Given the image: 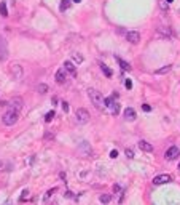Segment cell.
Segmentation results:
<instances>
[{
  "label": "cell",
  "instance_id": "1",
  "mask_svg": "<svg viewBox=\"0 0 180 205\" xmlns=\"http://www.w3.org/2000/svg\"><path fill=\"white\" fill-rule=\"evenodd\" d=\"M88 96H89V99H91L92 106H94L97 111L104 112V111H105V104H104V96H102V93L97 91V90L89 88L88 90Z\"/></svg>",
  "mask_w": 180,
  "mask_h": 205
},
{
  "label": "cell",
  "instance_id": "2",
  "mask_svg": "<svg viewBox=\"0 0 180 205\" xmlns=\"http://www.w3.org/2000/svg\"><path fill=\"white\" fill-rule=\"evenodd\" d=\"M18 119H19V112H16V111H11V109H8L7 112L3 114V117H2V122H3L5 125H8V127H11V125H15L18 122Z\"/></svg>",
  "mask_w": 180,
  "mask_h": 205
},
{
  "label": "cell",
  "instance_id": "3",
  "mask_svg": "<svg viewBox=\"0 0 180 205\" xmlns=\"http://www.w3.org/2000/svg\"><path fill=\"white\" fill-rule=\"evenodd\" d=\"M75 117H76V122L78 124H88L89 122V112H88V109H84V108H78L76 109V112H75Z\"/></svg>",
  "mask_w": 180,
  "mask_h": 205
},
{
  "label": "cell",
  "instance_id": "4",
  "mask_svg": "<svg viewBox=\"0 0 180 205\" xmlns=\"http://www.w3.org/2000/svg\"><path fill=\"white\" fill-rule=\"evenodd\" d=\"M8 59V43L3 37H0V61Z\"/></svg>",
  "mask_w": 180,
  "mask_h": 205
},
{
  "label": "cell",
  "instance_id": "5",
  "mask_svg": "<svg viewBox=\"0 0 180 205\" xmlns=\"http://www.w3.org/2000/svg\"><path fill=\"white\" fill-rule=\"evenodd\" d=\"M179 156H180V149L177 148V146H172V148H169L167 151H166V154H164L166 160H175Z\"/></svg>",
  "mask_w": 180,
  "mask_h": 205
},
{
  "label": "cell",
  "instance_id": "6",
  "mask_svg": "<svg viewBox=\"0 0 180 205\" xmlns=\"http://www.w3.org/2000/svg\"><path fill=\"white\" fill-rule=\"evenodd\" d=\"M10 72H11L13 79H16V80H19L21 77H22V74H24L22 72V67H21L19 64H16V63L10 66Z\"/></svg>",
  "mask_w": 180,
  "mask_h": 205
},
{
  "label": "cell",
  "instance_id": "7",
  "mask_svg": "<svg viewBox=\"0 0 180 205\" xmlns=\"http://www.w3.org/2000/svg\"><path fill=\"white\" fill-rule=\"evenodd\" d=\"M126 40L132 45H137L140 42V34L136 31H129V32H126Z\"/></svg>",
  "mask_w": 180,
  "mask_h": 205
},
{
  "label": "cell",
  "instance_id": "8",
  "mask_svg": "<svg viewBox=\"0 0 180 205\" xmlns=\"http://www.w3.org/2000/svg\"><path fill=\"white\" fill-rule=\"evenodd\" d=\"M172 178L169 176V175H158V176L153 178V184L160 186V184H166V183H169Z\"/></svg>",
  "mask_w": 180,
  "mask_h": 205
},
{
  "label": "cell",
  "instance_id": "9",
  "mask_svg": "<svg viewBox=\"0 0 180 205\" xmlns=\"http://www.w3.org/2000/svg\"><path fill=\"white\" fill-rule=\"evenodd\" d=\"M156 34H158L160 37H164V39H171V37H174V34H172L171 27H158Z\"/></svg>",
  "mask_w": 180,
  "mask_h": 205
},
{
  "label": "cell",
  "instance_id": "10",
  "mask_svg": "<svg viewBox=\"0 0 180 205\" xmlns=\"http://www.w3.org/2000/svg\"><path fill=\"white\" fill-rule=\"evenodd\" d=\"M8 106H10V109H11V111H16V112H19L21 109H22V99H21V98H15V99H13Z\"/></svg>",
  "mask_w": 180,
  "mask_h": 205
},
{
  "label": "cell",
  "instance_id": "11",
  "mask_svg": "<svg viewBox=\"0 0 180 205\" xmlns=\"http://www.w3.org/2000/svg\"><path fill=\"white\" fill-rule=\"evenodd\" d=\"M64 71H67L72 77H76V67H75V64H73L72 61H65L64 63Z\"/></svg>",
  "mask_w": 180,
  "mask_h": 205
},
{
  "label": "cell",
  "instance_id": "12",
  "mask_svg": "<svg viewBox=\"0 0 180 205\" xmlns=\"http://www.w3.org/2000/svg\"><path fill=\"white\" fill-rule=\"evenodd\" d=\"M54 79H56V82L57 83H65V80H67V75H65V72H64V69H59L56 72V75H54Z\"/></svg>",
  "mask_w": 180,
  "mask_h": 205
},
{
  "label": "cell",
  "instance_id": "13",
  "mask_svg": "<svg viewBox=\"0 0 180 205\" xmlns=\"http://www.w3.org/2000/svg\"><path fill=\"white\" fill-rule=\"evenodd\" d=\"M136 111H134V109L132 108H126L124 109V119H126V120H136Z\"/></svg>",
  "mask_w": 180,
  "mask_h": 205
},
{
  "label": "cell",
  "instance_id": "14",
  "mask_svg": "<svg viewBox=\"0 0 180 205\" xmlns=\"http://www.w3.org/2000/svg\"><path fill=\"white\" fill-rule=\"evenodd\" d=\"M139 148H140V151H144V152H152L153 151V146L150 144V143H147V141H139Z\"/></svg>",
  "mask_w": 180,
  "mask_h": 205
},
{
  "label": "cell",
  "instance_id": "15",
  "mask_svg": "<svg viewBox=\"0 0 180 205\" xmlns=\"http://www.w3.org/2000/svg\"><path fill=\"white\" fill-rule=\"evenodd\" d=\"M115 59L118 61V64L121 66V69H123V71H131V64H129V63H126L124 59H121V58L116 56V55H115Z\"/></svg>",
  "mask_w": 180,
  "mask_h": 205
},
{
  "label": "cell",
  "instance_id": "16",
  "mask_svg": "<svg viewBox=\"0 0 180 205\" xmlns=\"http://www.w3.org/2000/svg\"><path fill=\"white\" fill-rule=\"evenodd\" d=\"M171 69H172V66H171V64H167V66H163V67L156 69V71H155V74H156V75H163V74H167V72H171Z\"/></svg>",
  "mask_w": 180,
  "mask_h": 205
},
{
  "label": "cell",
  "instance_id": "17",
  "mask_svg": "<svg viewBox=\"0 0 180 205\" xmlns=\"http://www.w3.org/2000/svg\"><path fill=\"white\" fill-rule=\"evenodd\" d=\"M70 0H61V5H59V10L61 11H65V10H69L70 8Z\"/></svg>",
  "mask_w": 180,
  "mask_h": 205
},
{
  "label": "cell",
  "instance_id": "18",
  "mask_svg": "<svg viewBox=\"0 0 180 205\" xmlns=\"http://www.w3.org/2000/svg\"><path fill=\"white\" fill-rule=\"evenodd\" d=\"M0 15H2L3 18L8 16V8H7V3H5V2H2V3H0Z\"/></svg>",
  "mask_w": 180,
  "mask_h": 205
},
{
  "label": "cell",
  "instance_id": "19",
  "mask_svg": "<svg viewBox=\"0 0 180 205\" xmlns=\"http://www.w3.org/2000/svg\"><path fill=\"white\" fill-rule=\"evenodd\" d=\"M100 69H102V72H104L107 77H112V75H113V71H112L110 67H107L105 64H100Z\"/></svg>",
  "mask_w": 180,
  "mask_h": 205
},
{
  "label": "cell",
  "instance_id": "20",
  "mask_svg": "<svg viewBox=\"0 0 180 205\" xmlns=\"http://www.w3.org/2000/svg\"><path fill=\"white\" fill-rule=\"evenodd\" d=\"M48 90H49V88H48V85H46V83H40L38 87H37V91L42 93V95H43V93H46Z\"/></svg>",
  "mask_w": 180,
  "mask_h": 205
},
{
  "label": "cell",
  "instance_id": "21",
  "mask_svg": "<svg viewBox=\"0 0 180 205\" xmlns=\"http://www.w3.org/2000/svg\"><path fill=\"white\" fill-rule=\"evenodd\" d=\"M99 200L102 202V204H108V202L112 200V196H108V194H102V196L99 197Z\"/></svg>",
  "mask_w": 180,
  "mask_h": 205
},
{
  "label": "cell",
  "instance_id": "22",
  "mask_svg": "<svg viewBox=\"0 0 180 205\" xmlns=\"http://www.w3.org/2000/svg\"><path fill=\"white\" fill-rule=\"evenodd\" d=\"M110 109H112L113 116H118V112H120V104H118V103H113V104L110 106Z\"/></svg>",
  "mask_w": 180,
  "mask_h": 205
},
{
  "label": "cell",
  "instance_id": "23",
  "mask_svg": "<svg viewBox=\"0 0 180 205\" xmlns=\"http://www.w3.org/2000/svg\"><path fill=\"white\" fill-rule=\"evenodd\" d=\"M104 104L105 108H110L113 104V96H108V98H104Z\"/></svg>",
  "mask_w": 180,
  "mask_h": 205
},
{
  "label": "cell",
  "instance_id": "24",
  "mask_svg": "<svg viewBox=\"0 0 180 205\" xmlns=\"http://www.w3.org/2000/svg\"><path fill=\"white\" fill-rule=\"evenodd\" d=\"M54 116H56V114H54V111H49V112L46 114V116H45V122H51Z\"/></svg>",
  "mask_w": 180,
  "mask_h": 205
},
{
  "label": "cell",
  "instance_id": "25",
  "mask_svg": "<svg viewBox=\"0 0 180 205\" xmlns=\"http://www.w3.org/2000/svg\"><path fill=\"white\" fill-rule=\"evenodd\" d=\"M56 191H57V189H56V188H53V189H49L48 192L45 194V200H46V199H49V197H51V196H53V194L56 192Z\"/></svg>",
  "mask_w": 180,
  "mask_h": 205
},
{
  "label": "cell",
  "instance_id": "26",
  "mask_svg": "<svg viewBox=\"0 0 180 205\" xmlns=\"http://www.w3.org/2000/svg\"><path fill=\"white\" fill-rule=\"evenodd\" d=\"M73 59H75L76 63H83V56H81V55H76V53L73 55Z\"/></svg>",
  "mask_w": 180,
  "mask_h": 205
},
{
  "label": "cell",
  "instance_id": "27",
  "mask_svg": "<svg viewBox=\"0 0 180 205\" xmlns=\"http://www.w3.org/2000/svg\"><path fill=\"white\" fill-rule=\"evenodd\" d=\"M142 111H144V112H150V111H152V106H148V104H142Z\"/></svg>",
  "mask_w": 180,
  "mask_h": 205
},
{
  "label": "cell",
  "instance_id": "28",
  "mask_svg": "<svg viewBox=\"0 0 180 205\" xmlns=\"http://www.w3.org/2000/svg\"><path fill=\"white\" fill-rule=\"evenodd\" d=\"M27 197H29V191L26 189L24 192H22V196H21V200H22V202H24V200H27Z\"/></svg>",
  "mask_w": 180,
  "mask_h": 205
},
{
  "label": "cell",
  "instance_id": "29",
  "mask_svg": "<svg viewBox=\"0 0 180 205\" xmlns=\"http://www.w3.org/2000/svg\"><path fill=\"white\" fill-rule=\"evenodd\" d=\"M124 85H126V88H128V90H131V88H132V82H131V79H128V80L124 82Z\"/></svg>",
  "mask_w": 180,
  "mask_h": 205
},
{
  "label": "cell",
  "instance_id": "30",
  "mask_svg": "<svg viewBox=\"0 0 180 205\" xmlns=\"http://www.w3.org/2000/svg\"><path fill=\"white\" fill-rule=\"evenodd\" d=\"M126 156H128L129 159H134V152H132L131 149H126Z\"/></svg>",
  "mask_w": 180,
  "mask_h": 205
},
{
  "label": "cell",
  "instance_id": "31",
  "mask_svg": "<svg viewBox=\"0 0 180 205\" xmlns=\"http://www.w3.org/2000/svg\"><path fill=\"white\" fill-rule=\"evenodd\" d=\"M120 191H121L120 184H113V192H120Z\"/></svg>",
  "mask_w": 180,
  "mask_h": 205
},
{
  "label": "cell",
  "instance_id": "32",
  "mask_svg": "<svg viewBox=\"0 0 180 205\" xmlns=\"http://www.w3.org/2000/svg\"><path fill=\"white\" fill-rule=\"evenodd\" d=\"M110 157H112V159H116V157H118V151H115V149H113L112 152H110Z\"/></svg>",
  "mask_w": 180,
  "mask_h": 205
},
{
  "label": "cell",
  "instance_id": "33",
  "mask_svg": "<svg viewBox=\"0 0 180 205\" xmlns=\"http://www.w3.org/2000/svg\"><path fill=\"white\" fill-rule=\"evenodd\" d=\"M62 109H64L65 112H67V111H69V104H67V103H65V101H62Z\"/></svg>",
  "mask_w": 180,
  "mask_h": 205
},
{
  "label": "cell",
  "instance_id": "34",
  "mask_svg": "<svg viewBox=\"0 0 180 205\" xmlns=\"http://www.w3.org/2000/svg\"><path fill=\"white\" fill-rule=\"evenodd\" d=\"M65 197H73V194L70 192V191H67V192H65Z\"/></svg>",
  "mask_w": 180,
  "mask_h": 205
},
{
  "label": "cell",
  "instance_id": "35",
  "mask_svg": "<svg viewBox=\"0 0 180 205\" xmlns=\"http://www.w3.org/2000/svg\"><path fill=\"white\" fill-rule=\"evenodd\" d=\"M2 167H3V164H2V160H0V170H2Z\"/></svg>",
  "mask_w": 180,
  "mask_h": 205
},
{
  "label": "cell",
  "instance_id": "36",
  "mask_svg": "<svg viewBox=\"0 0 180 205\" xmlns=\"http://www.w3.org/2000/svg\"><path fill=\"white\" fill-rule=\"evenodd\" d=\"M73 2H76V3H80V2H81V0H73Z\"/></svg>",
  "mask_w": 180,
  "mask_h": 205
},
{
  "label": "cell",
  "instance_id": "37",
  "mask_svg": "<svg viewBox=\"0 0 180 205\" xmlns=\"http://www.w3.org/2000/svg\"><path fill=\"white\" fill-rule=\"evenodd\" d=\"M166 2H169V3H171V2H172V0H166Z\"/></svg>",
  "mask_w": 180,
  "mask_h": 205
},
{
  "label": "cell",
  "instance_id": "38",
  "mask_svg": "<svg viewBox=\"0 0 180 205\" xmlns=\"http://www.w3.org/2000/svg\"><path fill=\"white\" fill-rule=\"evenodd\" d=\"M179 168H180V164H179Z\"/></svg>",
  "mask_w": 180,
  "mask_h": 205
}]
</instances>
